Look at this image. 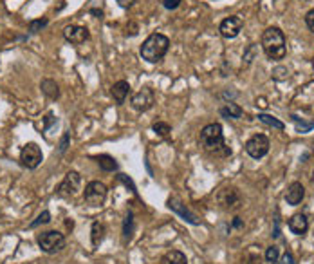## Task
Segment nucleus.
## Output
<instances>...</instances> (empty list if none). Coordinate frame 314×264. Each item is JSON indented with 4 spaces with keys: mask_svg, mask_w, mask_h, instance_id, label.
<instances>
[{
    "mask_svg": "<svg viewBox=\"0 0 314 264\" xmlns=\"http://www.w3.org/2000/svg\"><path fill=\"white\" fill-rule=\"evenodd\" d=\"M88 29L83 26H67L63 29V38L71 44H83L85 40H88Z\"/></svg>",
    "mask_w": 314,
    "mask_h": 264,
    "instance_id": "obj_12",
    "label": "nucleus"
},
{
    "mask_svg": "<svg viewBox=\"0 0 314 264\" xmlns=\"http://www.w3.org/2000/svg\"><path fill=\"white\" fill-rule=\"evenodd\" d=\"M110 92H112V98H114L116 104L121 105V104H125L127 96L130 94V85H128V82L119 80V82H116V84L112 85Z\"/></svg>",
    "mask_w": 314,
    "mask_h": 264,
    "instance_id": "obj_15",
    "label": "nucleus"
},
{
    "mask_svg": "<svg viewBox=\"0 0 314 264\" xmlns=\"http://www.w3.org/2000/svg\"><path fill=\"white\" fill-rule=\"evenodd\" d=\"M153 132H155L157 136H161V138H166V136L172 132V129H170V125L168 123H165V121H157V123H153Z\"/></svg>",
    "mask_w": 314,
    "mask_h": 264,
    "instance_id": "obj_24",
    "label": "nucleus"
},
{
    "mask_svg": "<svg viewBox=\"0 0 314 264\" xmlns=\"http://www.w3.org/2000/svg\"><path fill=\"white\" fill-rule=\"evenodd\" d=\"M153 104H155V96H153L152 89H148V87L141 89V91L136 92V94L132 96V107L139 112L150 111V109L153 107Z\"/></svg>",
    "mask_w": 314,
    "mask_h": 264,
    "instance_id": "obj_8",
    "label": "nucleus"
},
{
    "mask_svg": "<svg viewBox=\"0 0 314 264\" xmlns=\"http://www.w3.org/2000/svg\"><path fill=\"white\" fill-rule=\"evenodd\" d=\"M276 264H296L295 262V257H293V253L285 252L284 255H282V259H278V262Z\"/></svg>",
    "mask_w": 314,
    "mask_h": 264,
    "instance_id": "obj_29",
    "label": "nucleus"
},
{
    "mask_svg": "<svg viewBox=\"0 0 314 264\" xmlns=\"http://www.w3.org/2000/svg\"><path fill=\"white\" fill-rule=\"evenodd\" d=\"M40 250L46 253H56L61 252L65 248V235L56 232V230H49V232H43L36 237Z\"/></svg>",
    "mask_w": 314,
    "mask_h": 264,
    "instance_id": "obj_4",
    "label": "nucleus"
},
{
    "mask_svg": "<svg viewBox=\"0 0 314 264\" xmlns=\"http://www.w3.org/2000/svg\"><path fill=\"white\" fill-rule=\"evenodd\" d=\"M138 29H139V27H138V24L130 22V24H128V26H127V35L136 36V35H138Z\"/></svg>",
    "mask_w": 314,
    "mask_h": 264,
    "instance_id": "obj_34",
    "label": "nucleus"
},
{
    "mask_svg": "<svg viewBox=\"0 0 314 264\" xmlns=\"http://www.w3.org/2000/svg\"><path fill=\"white\" fill-rule=\"evenodd\" d=\"M312 69H314V56H312Z\"/></svg>",
    "mask_w": 314,
    "mask_h": 264,
    "instance_id": "obj_38",
    "label": "nucleus"
},
{
    "mask_svg": "<svg viewBox=\"0 0 314 264\" xmlns=\"http://www.w3.org/2000/svg\"><path fill=\"white\" fill-rule=\"evenodd\" d=\"M98 165L101 167V170H105V172H114L116 169H118V163H116V159L112 156H107V154H101V156L96 157Z\"/></svg>",
    "mask_w": 314,
    "mask_h": 264,
    "instance_id": "obj_20",
    "label": "nucleus"
},
{
    "mask_svg": "<svg viewBox=\"0 0 314 264\" xmlns=\"http://www.w3.org/2000/svg\"><path fill=\"white\" fill-rule=\"evenodd\" d=\"M200 147H203L206 152L211 154H224L228 156L230 150L226 149V143H224V132H222V125L220 123H210L200 130Z\"/></svg>",
    "mask_w": 314,
    "mask_h": 264,
    "instance_id": "obj_1",
    "label": "nucleus"
},
{
    "mask_svg": "<svg viewBox=\"0 0 314 264\" xmlns=\"http://www.w3.org/2000/svg\"><path fill=\"white\" fill-rule=\"evenodd\" d=\"M168 47H170L168 36L161 35V33H152V35L143 42L141 56H143V60H146L148 64H157V62L163 60L165 54L168 53Z\"/></svg>",
    "mask_w": 314,
    "mask_h": 264,
    "instance_id": "obj_3",
    "label": "nucleus"
},
{
    "mask_svg": "<svg viewBox=\"0 0 314 264\" xmlns=\"http://www.w3.org/2000/svg\"><path fill=\"white\" fill-rule=\"evenodd\" d=\"M40 89H42L43 94H46L47 98H51V100H58V98H60V87H58V84L54 80H49V78L42 80Z\"/></svg>",
    "mask_w": 314,
    "mask_h": 264,
    "instance_id": "obj_17",
    "label": "nucleus"
},
{
    "mask_svg": "<svg viewBox=\"0 0 314 264\" xmlns=\"http://www.w3.org/2000/svg\"><path fill=\"white\" fill-rule=\"evenodd\" d=\"M262 49L269 60H282L287 53L284 31L280 27H267L262 35Z\"/></svg>",
    "mask_w": 314,
    "mask_h": 264,
    "instance_id": "obj_2",
    "label": "nucleus"
},
{
    "mask_svg": "<svg viewBox=\"0 0 314 264\" xmlns=\"http://www.w3.org/2000/svg\"><path fill=\"white\" fill-rule=\"evenodd\" d=\"M51 221V214L49 212H42V214L38 215V217H36V221H33L29 225V228H36V226H40V225H47V222Z\"/></svg>",
    "mask_w": 314,
    "mask_h": 264,
    "instance_id": "obj_28",
    "label": "nucleus"
},
{
    "mask_svg": "<svg viewBox=\"0 0 314 264\" xmlns=\"http://www.w3.org/2000/svg\"><path fill=\"white\" fill-rule=\"evenodd\" d=\"M118 179L121 181V183H125V185H127V187H130V190H132V192H136V187H134V183H132V181L128 179V177L125 176V174H119V176H118Z\"/></svg>",
    "mask_w": 314,
    "mask_h": 264,
    "instance_id": "obj_32",
    "label": "nucleus"
},
{
    "mask_svg": "<svg viewBox=\"0 0 314 264\" xmlns=\"http://www.w3.org/2000/svg\"><path fill=\"white\" fill-rule=\"evenodd\" d=\"M258 119H260L262 123H265V125L273 127V129H278V130H284L285 125L282 121H280L278 118H275V116H269V114H258Z\"/></svg>",
    "mask_w": 314,
    "mask_h": 264,
    "instance_id": "obj_23",
    "label": "nucleus"
},
{
    "mask_svg": "<svg viewBox=\"0 0 314 264\" xmlns=\"http://www.w3.org/2000/svg\"><path fill=\"white\" fill-rule=\"evenodd\" d=\"M168 208L175 212L177 215H181V217H183L186 222H190V225H199V222H200L199 217H197L195 214H192V212L188 210V208L184 207L179 199H175V197H170V199H168Z\"/></svg>",
    "mask_w": 314,
    "mask_h": 264,
    "instance_id": "obj_13",
    "label": "nucleus"
},
{
    "mask_svg": "<svg viewBox=\"0 0 314 264\" xmlns=\"http://www.w3.org/2000/svg\"><path fill=\"white\" fill-rule=\"evenodd\" d=\"M245 152L253 157V159H260V157H264L265 154L269 152L267 136L257 134V136H253V138H249L248 143H245Z\"/></svg>",
    "mask_w": 314,
    "mask_h": 264,
    "instance_id": "obj_7",
    "label": "nucleus"
},
{
    "mask_svg": "<svg viewBox=\"0 0 314 264\" xmlns=\"http://www.w3.org/2000/svg\"><path fill=\"white\" fill-rule=\"evenodd\" d=\"M309 228V219L305 214H295L289 219V230H291L295 235H303Z\"/></svg>",
    "mask_w": 314,
    "mask_h": 264,
    "instance_id": "obj_16",
    "label": "nucleus"
},
{
    "mask_svg": "<svg viewBox=\"0 0 314 264\" xmlns=\"http://www.w3.org/2000/svg\"><path fill=\"white\" fill-rule=\"evenodd\" d=\"M105 232H107V228H105L103 222H100V221L92 222V228H91L92 246H100V242L103 241V237H105Z\"/></svg>",
    "mask_w": 314,
    "mask_h": 264,
    "instance_id": "obj_18",
    "label": "nucleus"
},
{
    "mask_svg": "<svg viewBox=\"0 0 314 264\" xmlns=\"http://www.w3.org/2000/svg\"><path fill=\"white\" fill-rule=\"evenodd\" d=\"M233 226H237V228H242V221H240V217H235Z\"/></svg>",
    "mask_w": 314,
    "mask_h": 264,
    "instance_id": "obj_37",
    "label": "nucleus"
},
{
    "mask_svg": "<svg viewBox=\"0 0 314 264\" xmlns=\"http://www.w3.org/2000/svg\"><path fill=\"white\" fill-rule=\"evenodd\" d=\"M161 264H188L186 255L179 250H170L168 253H165V257L161 259Z\"/></svg>",
    "mask_w": 314,
    "mask_h": 264,
    "instance_id": "obj_19",
    "label": "nucleus"
},
{
    "mask_svg": "<svg viewBox=\"0 0 314 264\" xmlns=\"http://www.w3.org/2000/svg\"><path fill=\"white\" fill-rule=\"evenodd\" d=\"M69 132H65V134H63V138H61V141H60V152H65L67 150V145H69Z\"/></svg>",
    "mask_w": 314,
    "mask_h": 264,
    "instance_id": "obj_33",
    "label": "nucleus"
},
{
    "mask_svg": "<svg viewBox=\"0 0 314 264\" xmlns=\"http://www.w3.org/2000/svg\"><path fill=\"white\" fill-rule=\"evenodd\" d=\"M181 2H183V0H163V6H165L166 9H177L181 6Z\"/></svg>",
    "mask_w": 314,
    "mask_h": 264,
    "instance_id": "obj_30",
    "label": "nucleus"
},
{
    "mask_svg": "<svg viewBox=\"0 0 314 264\" xmlns=\"http://www.w3.org/2000/svg\"><path fill=\"white\" fill-rule=\"evenodd\" d=\"M293 121H295V125H296V130H300V132H309V130L314 127L312 121H307V123H305L303 119L300 121L298 116H293Z\"/></svg>",
    "mask_w": 314,
    "mask_h": 264,
    "instance_id": "obj_27",
    "label": "nucleus"
},
{
    "mask_svg": "<svg viewBox=\"0 0 314 264\" xmlns=\"http://www.w3.org/2000/svg\"><path fill=\"white\" fill-rule=\"evenodd\" d=\"M92 15H96L98 16V18H101V16H103V11H100V9H92Z\"/></svg>",
    "mask_w": 314,
    "mask_h": 264,
    "instance_id": "obj_36",
    "label": "nucleus"
},
{
    "mask_svg": "<svg viewBox=\"0 0 314 264\" xmlns=\"http://www.w3.org/2000/svg\"><path fill=\"white\" fill-rule=\"evenodd\" d=\"M242 26H244V22H242L240 16H228L220 22V29L218 31H220V35L224 38H235L242 31Z\"/></svg>",
    "mask_w": 314,
    "mask_h": 264,
    "instance_id": "obj_10",
    "label": "nucleus"
},
{
    "mask_svg": "<svg viewBox=\"0 0 314 264\" xmlns=\"http://www.w3.org/2000/svg\"><path fill=\"white\" fill-rule=\"evenodd\" d=\"M119 4V8H123V9H128V8H132L134 6V2L136 0H116Z\"/></svg>",
    "mask_w": 314,
    "mask_h": 264,
    "instance_id": "obj_35",
    "label": "nucleus"
},
{
    "mask_svg": "<svg viewBox=\"0 0 314 264\" xmlns=\"http://www.w3.org/2000/svg\"><path fill=\"white\" fill-rule=\"evenodd\" d=\"M305 24H307V27L314 33V9H310V11L305 15Z\"/></svg>",
    "mask_w": 314,
    "mask_h": 264,
    "instance_id": "obj_31",
    "label": "nucleus"
},
{
    "mask_svg": "<svg viewBox=\"0 0 314 264\" xmlns=\"http://www.w3.org/2000/svg\"><path fill=\"white\" fill-rule=\"evenodd\" d=\"M43 159L42 149H40L36 143H26L22 147V152H20V163L29 170H35Z\"/></svg>",
    "mask_w": 314,
    "mask_h": 264,
    "instance_id": "obj_6",
    "label": "nucleus"
},
{
    "mask_svg": "<svg viewBox=\"0 0 314 264\" xmlns=\"http://www.w3.org/2000/svg\"><path fill=\"white\" fill-rule=\"evenodd\" d=\"M280 259V248L278 246H269L267 252H265V260L271 264H276Z\"/></svg>",
    "mask_w": 314,
    "mask_h": 264,
    "instance_id": "obj_26",
    "label": "nucleus"
},
{
    "mask_svg": "<svg viewBox=\"0 0 314 264\" xmlns=\"http://www.w3.org/2000/svg\"><path fill=\"white\" fill-rule=\"evenodd\" d=\"M217 199H218V205H220L222 208H235V207H238V203H240V194L237 192V188L228 187V188H222V190L218 192Z\"/></svg>",
    "mask_w": 314,
    "mask_h": 264,
    "instance_id": "obj_11",
    "label": "nucleus"
},
{
    "mask_svg": "<svg viewBox=\"0 0 314 264\" xmlns=\"http://www.w3.org/2000/svg\"><path fill=\"white\" fill-rule=\"evenodd\" d=\"M80 185H81V176L76 170H71V172H67V176L63 177L60 187H58V194L63 195V197H71V195H74L80 190Z\"/></svg>",
    "mask_w": 314,
    "mask_h": 264,
    "instance_id": "obj_9",
    "label": "nucleus"
},
{
    "mask_svg": "<svg viewBox=\"0 0 314 264\" xmlns=\"http://www.w3.org/2000/svg\"><path fill=\"white\" fill-rule=\"evenodd\" d=\"M220 114L224 116V118H242V114H244V111H242V107H238L237 104H228L226 107L220 109Z\"/></svg>",
    "mask_w": 314,
    "mask_h": 264,
    "instance_id": "obj_21",
    "label": "nucleus"
},
{
    "mask_svg": "<svg viewBox=\"0 0 314 264\" xmlns=\"http://www.w3.org/2000/svg\"><path fill=\"white\" fill-rule=\"evenodd\" d=\"M47 24H49V20H47V18H36V20H31V22H29V33H33V35H35V33L42 31L43 27L47 26Z\"/></svg>",
    "mask_w": 314,
    "mask_h": 264,
    "instance_id": "obj_25",
    "label": "nucleus"
},
{
    "mask_svg": "<svg viewBox=\"0 0 314 264\" xmlns=\"http://www.w3.org/2000/svg\"><path fill=\"white\" fill-rule=\"evenodd\" d=\"M303 197H305V188H303L302 183L295 181V183L289 185L287 194H285V201H287L291 207H296V205H300L303 201Z\"/></svg>",
    "mask_w": 314,
    "mask_h": 264,
    "instance_id": "obj_14",
    "label": "nucleus"
},
{
    "mask_svg": "<svg viewBox=\"0 0 314 264\" xmlns=\"http://www.w3.org/2000/svg\"><path fill=\"white\" fill-rule=\"evenodd\" d=\"M132 234H134V214L128 212V215L125 217V221H123V237L130 239Z\"/></svg>",
    "mask_w": 314,
    "mask_h": 264,
    "instance_id": "obj_22",
    "label": "nucleus"
},
{
    "mask_svg": "<svg viewBox=\"0 0 314 264\" xmlns=\"http://www.w3.org/2000/svg\"><path fill=\"white\" fill-rule=\"evenodd\" d=\"M83 199L91 207H101L107 199V187L100 181H91L83 190Z\"/></svg>",
    "mask_w": 314,
    "mask_h": 264,
    "instance_id": "obj_5",
    "label": "nucleus"
}]
</instances>
